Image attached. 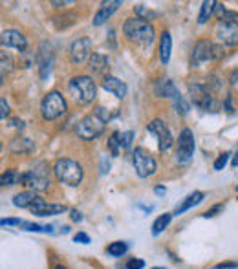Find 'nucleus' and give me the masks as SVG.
Returning <instances> with one entry per match:
<instances>
[{"instance_id": "nucleus-1", "label": "nucleus", "mask_w": 238, "mask_h": 269, "mask_svg": "<svg viewBox=\"0 0 238 269\" xmlns=\"http://www.w3.org/2000/svg\"><path fill=\"white\" fill-rule=\"evenodd\" d=\"M123 33L128 41L136 42V44L143 46V48L152 46V42H154V39H156L154 26L141 17L128 18L127 22L123 24Z\"/></svg>"}, {"instance_id": "nucleus-2", "label": "nucleus", "mask_w": 238, "mask_h": 269, "mask_svg": "<svg viewBox=\"0 0 238 269\" xmlns=\"http://www.w3.org/2000/svg\"><path fill=\"white\" fill-rule=\"evenodd\" d=\"M20 185L33 192H42L50 187V169L46 161H37L32 169L20 174Z\"/></svg>"}, {"instance_id": "nucleus-3", "label": "nucleus", "mask_w": 238, "mask_h": 269, "mask_svg": "<svg viewBox=\"0 0 238 269\" xmlns=\"http://www.w3.org/2000/svg\"><path fill=\"white\" fill-rule=\"evenodd\" d=\"M68 92L73 97L75 103L79 105H88L97 97V86L96 82L92 81L88 75H81V77H73L68 82Z\"/></svg>"}, {"instance_id": "nucleus-4", "label": "nucleus", "mask_w": 238, "mask_h": 269, "mask_svg": "<svg viewBox=\"0 0 238 269\" xmlns=\"http://www.w3.org/2000/svg\"><path fill=\"white\" fill-rule=\"evenodd\" d=\"M53 172H55V178L59 180L61 183L70 185V187H77L79 183L82 182V167L77 161L68 160V158H63V160L55 161Z\"/></svg>"}, {"instance_id": "nucleus-5", "label": "nucleus", "mask_w": 238, "mask_h": 269, "mask_svg": "<svg viewBox=\"0 0 238 269\" xmlns=\"http://www.w3.org/2000/svg\"><path fill=\"white\" fill-rule=\"evenodd\" d=\"M66 101H64L63 94H59L57 90L53 92H48L42 99V105H41V114L46 121H53V119L61 117V115L66 114Z\"/></svg>"}, {"instance_id": "nucleus-6", "label": "nucleus", "mask_w": 238, "mask_h": 269, "mask_svg": "<svg viewBox=\"0 0 238 269\" xmlns=\"http://www.w3.org/2000/svg\"><path fill=\"white\" fill-rule=\"evenodd\" d=\"M105 125H106L105 119L94 112V114H90V115H84V117L79 121L77 127H75V132H77V136L81 137V139H84V141H92V139H96V137H99L101 134H103Z\"/></svg>"}, {"instance_id": "nucleus-7", "label": "nucleus", "mask_w": 238, "mask_h": 269, "mask_svg": "<svg viewBox=\"0 0 238 269\" xmlns=\"http://www.w3.org/2000/svg\"><path fill=\"white\" fill-rule=\"evenodd\" d=\"M222 57H224L222 46L211 41H200L192 50V66H200L207 61H220Z\"/></svg>"}, {"instance_id": "nucleus-8", "label": "nucleus", "mask_w": 238, "mask_h": 269, "mask_svg": "<svg viewBox=\"0 0 238 269\" xmlns=\"http://www.w3.org/2000/svg\"><path fill=\"white\" fill-rule=\"evenodd\" d=\"M132 160H134V167H136V172L139 178H148L156 172L158 165H156V160L152 158L145 148H136L132 152Z\"/></svg>"}, {"instance_id": "nucleus-9", "label": "nucleus", "mask_w": 238, "mask_h": 269, "mask_svg": "<svg viewBox=\"0 0 238 269\" xmlns=\"http://www.w3.org/2000/svg\"><path fill=\"white\" fill-rule=\"evenodd\" d=\"M194 148H196V145H194V136H192V132L189 128H183L182 134H180V137H178L176 161H178L180 165L191 163L192 156H194Z\"/></svg>"}, {"instance_id": "nucleus-10", "label": "nucleus", "mask_w": 238, "mask_h": 269, "mask_svg": "<svg viewBox=\"0 0 238 269\" xmlns=\"http://www.w3.org/2000/svg\"><path fill=\"white\" fill-rule=\"evenodd\" d=\"M189 96L191 101L203 112H209V110L215 108V99L211 96V92L207 90V86L200 84V82H191L189 84Z\"/></svg>"}, {"instance_id": "nucleus-11", "label": "nucleus", "mask_w": 238, "mask_h": 269, "mask_svg": "<svg viewBox=\"0 0 238 269\" xmlns=\"http://www.w3.org/2000/svg\"><path fill=\"white\" fill-rule=\"evenodd\" d=\"M146 130L152 134V136H156V139H158V146H160L161 152H167L172 146V134H170V128L167 127V125L161 121V119H154V121H151V123L146 125Z\"/></svg>"}, {"instance_id": "nucleus-12", "label": "nucleus", "mask_w": 238, "mask_h": 269, "mask_svg": "<svg viewBox=\"0 0 238 269\" xmlns=\"http://www.w3.org/2000/svg\"><path fill=\"white\" fill-rule=\"evenodd\" d=\"M92 51V41L88 37H79L70 46V59L73 64H81L86 59H90Z\"/></svg>"}, {"instance_id": "nucleus-13", "label": "nucleus", "mask_w": 238, "mask_h": 269, "mask_svg": "<svg viewBox=\"0 0 238 269\" xmlns=\"http://www.w3.org/2000/svg\"><path fill=\"white\" fill-rule=\"evenodd\" d=\"M0 44L6 46V48H15L18 51H24L27 42H26V37L18 32V29H6L0 35Z\"/></svg>"}, {"instance_id": "nucleus-14", "label": "nucleus", "mask_w": 238, "mask_h": 269, "mask_svg": "<svg viewBox=\"0 0 238 269\" xmlns=\"http://www.w3.org/2000/svg\"><path fill=\"white\" fill-rule=\"evenodd\" d=\"M220 42L225 46H236L238 44V24H216L215 29Z\"/></svg>"}, {"instance_id": "nucleus-15", "label": "nucleus", "mask_w": 238, "mask_h": 269, "mask_svg": "<svg viewBox=\"0 0 238 269\" xmlns=\"http://www.w3.org/2000/svg\"><path fill=\"white\" fill-rule=\"evenodd\" d=\"M29 211H32L35 216H53V215L64 213V211H66V205H61V203H48V201L41 200V201H37L35 205L29 207Z\"/></svg>"}, {"instance_id": "nucleus-16", "label": "nucleus", "mask_w": 238, "mask_h": 269, "mask_svg": "<svg viewBox=\"0 0 238 269\" xmlns=\"http://www.w3.org/2000/svg\"><path fill=\"white\" fill-rule=\"evenodd\" d=\"M119 8H121V2H119V0H108V2H103L99 11H97L96 17H94V24H96V26L105 24Z\"/></svg>"}, {"instance_id": "nucleus-17", "label": "nucleus", "mask_w": 238, "mask_h": 269, "mask_svg": "<svg viewBox=\"0 0 238 269\" xmlns=\"http://www.w3.org/2000/svg\"><path fill=\"white\" fill-rule=\"evenodd\" d=\"M103 88H105L106 92H110V94H114L117 99H123L125 96H127V84H125L121 79L117 77H112V75H105L103 77Z\"/></svg>"}, {"instance_id": "nucleus-18", "label": "nucleus", "mask_w": 238, "mask_h": 269, "mask_svg": "<svg viewBox=\"0 0 238 269\" xmlns=\"http://www.w3.org/2000/svg\"><path fill=\"white\" fill-rule=\"evenodd\" d=\"M37 61H39V68H41V77L44 79L50 73L51 64H53V51L50 50L48 44H42L39 53H37Z\"/></svg>"}, {"instance_id": "nucleus-19", "label": "nucleus", "mask_w": 238, "mask_h": 269, "mask_svg": "<svg viewBox=\"0 0 238 269\" xmlns=\"http://www.w3.org/2000/svg\"><path fill=\"white\" fill-rule=\"evenodd\" d=\"M88 68H90L92 73H103L108 72V57L103 53H92L90 59H88Z\"/></svg>"}, {"instance_id": "nucleus-20", "label": "nucleus", "mask_w": 238, "mask_h": 269, "mask_svg": "<svg viewBox=\"0 0 238 269\" xmlns=\"http://www.w3.org/2000/svg\"><path fill=\"white\" fill-rule=\"evenodd\" d=\"M42 198L33 191H26V192H20L17 196L13 198V205L15 207H20V209H29L32 205H35L37 201H41Z\"/></svg>"}, {"instance_id": "nucleus-21", "label": "nucleus", "mask_w": 238, "mask_h": 269, "mask_svg": "<svg viewBox=\"0 0 238 269\" xmlns=\"http://www.w3.org/2000/svg\"><path fill=\"white\" fill-rule=\"evenodd\" d=\"M203 196H205V194H203V192H200V191L191 192V194H189V196L185 198V200H183L182 203H180V205L176 207V209H174V215H178V216H180V215H183L185 211L192 209L194 205L201 203V201H203Z\"/></svg>"}, {"instance_id": "nucleus-22", "label": "nucleus", "mask_w": 238, "mask_h": 269, "mask_svg": "<svg viewBox=\"0 0 238 269\" xmlns=\"http://www.w3.org/2000/svg\"><path fill=\"white\" fill-rule=\"evenodd\" d=\"M158 96L167 97V99H170L174 103L176 99L182 97V94H180V90L176 88V84H174L170 79H163V81L158 84Z\"/></svg>"}, {"instance_id": "nucleus-23", "label": "nucleus", "mask_w": 238, "mask_h": 269, "mask_svg": "<svg viewBox=\"0 0 238 269\" xmlns=\"http://www.w3.org/2000/svg\"><path fill=\"white\" fill-rule=\"evenodd\" d=\"M170 51H172V37L169 32H163L160 39V59L163 64L170 61Z\"/></svg>"}, {"instance_id": "nucleus-24", "label": "nucleus", "mask_w": 238, "mask_h": 269, "mask_svg": "<svg viewBox=\"0 0 238 269\" xmlns=\"http://www.w3.org/2000/svg\"><path fill=\"white\" fill-rule=\"evenodd\" d=\"M13 66H15L13 57H11L8 51H0V86L4 84L6 77H8L9 73H11Z\"/></svg>"}, {"instance_id": "nucleus-25", "label": "nucleus", "mask_w": 238, "mask_h": 269, "mask_svg": "<svg viewBox=\"0 0 238 269\" xmlns=\"http://www.w3.org/2000/svg\"><path fill=\"white\" fill-rule=\"evenodd\" d=\"M216 13H218V22L220 24H238V13L236 11H229L225 6L216 4Z\"/></svg>"}, {"instance_id": "nucleus-26", "label": "nucleus", "mask_w": 238, "mask_h": 269, "mask_svg": "<svg viewBox=\"0 0 238 269\" xmlns=\"http://www.w3.org/2000/svg\"><path fill=\"white\" fill-rule=\"evenodd\" d=\"M33 148V143L27 139V137H17V139H13L11 141V145H9V151L13 152V154H26V152H29Z\"/></svg>"}, {"instance_id": "nucleus-27", "label": "nucleus", "mask_w": 238, "mask_h": 269, "mask_svg": "<svg viewBox=\"0 0 238 269\" xmlns=\"http://www.w3.org/2000/svg\"><path fill=\"white\" fill-rule=\"evenodd\" d=\"M215 9H216V2H215V0H205V2L201 4L200 17H198V22H200V24H205L207 20H209V18L213 17Z\"/></svg>"}, {"instance_id": "nucleus-28", "label": "nucleus", "mask_w": 238, "mask_h": 269, "mask_svg": "<svg viewBox=\"0 0 238 269\" xmlns=\"http://www.w3.org/2000/svg\"><path fill=\"white\" fill-rule=\"evenodd\" d=\"M20 183V174L17 170H6L4 174H0V189L2 187H11Z\"/></svg>"}, {"instance_id": "nucleus-29", "label": "nucleus", "mask_w": 238, "mask_h": 269, "mask_svg": "<svg viewBox=\"0 0 238 269\" xmlns=\"http://www.w3.org/2000/svg\"><path fill=\"white\" fill-rule=\"evenodd\" d=\"M170 220H172V215H169V213H165V215L158 216V218L154 220V224H152V234H154V236H158L160 233H163L165 227L170 224Z\"/></svg>"}, {"instance_id": "nucleus-30", "label": "nucleus", "mask_w": 238, "mask_h": 269, "mask_svg": "<svg viewBox=\"0 0 238 269\" xmlns=\"http://www.w3.org/2000/svg\"><path fill=\"white\" fill-rule=\"evenodd\" d=\"M128 251V246L125 242H112L108 247H106V253H108L110 256H123L125 253Z\"/></svg>"}, {"instance_id": "nucleus-31", "label": "nucleus", "mask_w": 238, "mask_h": 269, "mask_svg": "<svg viewBox=\"0 0 238 269\" xmlns=\"http://www.w3.org/2000/svg\"><path fill=\"white\" fill-rule=\"evenodd\" d=\"M26 231H35V233H53V225H37L29 224V222H24V227Z\"/></svg>"}, {"instance_id": "nucleus-32", "label": "nucleus", "mask_w": 238, "mask_h": 269, "mask_svg": "<svg viewBox=\"0 0 238 269\" xmlns=\"http://www.w3.org/2000/svg\"><path fill=\"white\" fill-rule=\"evenodd\" d=\"M132 139H134L132 130L119 134V146H121V148H130V145H132Z\"/></svg>"}, {"instance_id": "nucleus-33", "label": "nucleus", "mask_w": 238, "mask_h": 269, "mask_svg": "<svg viewBox=\"0 0 238 269\" xmlns=\"http://www.w3.org/2000/svg\"><path fill=\"white\" fill-rule=\"evenodd\" d=\"M174 105V108H176V112H178V114H182V115H185L189 112V105H187V101L183 99V96L180 97V99H176L172 103Z\"/></svg>"}, {"instance_id": "nucleus-34", "label": "nucleus", "mask_w": 238, "mask_h": 269, "mask_svg": "<svg viewBox=\"0 0 238 269\" xmlns=\"http://www.w3.org/2000/svg\"><path fill=\"white\" fill-rule=\"evenodd\" d=\"M229 152H222V154L216 158V161H215V170H222V169H225V165H227V161H229Z\"/></svg>"}, {"instance_id": "nucleus-35", "label": "nucleus", "mask_w": 238, "mask_h": 269, "mask_svg": "<svg viewBox=\"0 0 238 269\" xmlns=\"http://www.w3.org/2000/svg\"><path fill=\"white\" fill-rule=\"evenodd\" d=\"M108 145H110V151H112V154L114 156H117L119 154V132H114L112 134V137H110V141H108Z\"/></svg>"}, {"instance_id": "nucleus-36", "label": "nucleus", "mask_w": 238, "mask_h": 269, "mask_svg": "<svg viewBox=\"0 0 238 269\" xmlns=\"http://www.w3.org/2000/svg\"><path fill=\"white\" fill-rule=\"evenodd\" d=\"M143 267H145V262L139 260V258H130L125 264V269H143Z\"/></svg>"}, {"instance_id": "nucleus-37", "label": "nucleus", "mask_w": 238, "mask_h": 269, "mask_svg": "<svg viewBox=\"0 0 238 269\" xmlns=\"http://www.w3.org/2000/svg\"><path fill=\"white\" fill-rule=\"evenodd\" d=\"M0 225H4V227H8V225H24V220L20 218H0Z\"/></svg>"}, {"instance_id": "nucleus-38", "label": "nucleus", "mask_w": 238, "mask_h": 269, "mask_svg": "<svg viewBox=\"0 0 238 269\" xmlns=\"http://www.w3.org/2000/svg\"><path fill=\"white\" fill-rule=\"evenodd\" d=\"M134 11H136L137 15H141V18H145L146 20V17H156L152 11H148V9H145V6H141V4H137L136 8H134Z\"/></svg>"}, {"instance_id": "nucleus-39", "label": "nucleus", "mask_w": 238, "mask_h": 269, "mask_svg": "<svg viewBox=\"0 0 238 269\" xmlns=\"http://www.w3.org/2000/svg\"><path fill=\"white\" fill-rule=\"evenodd\" d=\"M9 105H8V101L6 99H0V119H6L9 115Z\"/></svg>"}, {"instance_id": "nucleus-40", "label": "nucleus", "mask_w": 238, "mask_h": 269, "mask_svg": "<svg viewBox=\"0 0 238 269\" xmlns=\"http://www.w3.org/2000/svg\"><path fill=\"white\" fill-rule=\"evenodd\" d=\"M73 240L79 244H90V236H88L86 233H77L75 236H73Z\"/></svg>"}, {"instance_id": "nucleus-41", "label": "nucleus", "mask_w": 238, "mask_h": 269, "mask_svg": "<svg viewBox=\"0 0 238 269\" xmlns=\"http://www.w3.org/2000/svg\"><path fill=\"white\" fill-rule=\"evenodd\" d=\"M222 209H224V205H222V203H218V205H215L211 211H207V213H205V215H203V216H205V218H211V216H216V215H218V211H222Z\"/></svg>"}, {"instance_id": "nucleus-42", "label": "nucleus", "mask_w": 238, "mask_h": 269, "mask_svg": "<svg viewBox=\"0 0 238 269\" xmlns=\"http://www.w3.org/2000/svg\"><path fill=\"white\" fill-rule=\"evenodd\" d=\"M234 267H238V264L236 262H224V264H218L215 269H234Z\"/></svg>"}, {"instance_id": "nucleus-43", "label": "nucleus", "mask_w": 238, "mask_h": 269, "mask_svg": "<svg viewBox=\"0 0 238 269\" xmlns=\"http://www.w3.org/2000/svg\"><path fill=\"white\" fill-rule=\"evenodd\" d=\"M225 110H227V114H233V112H234L233 103H231V96L225 97Z\"/></svg>"}, {"instance_id": "nucleus-44", "label": "nucleus", "mask_w": 238, "mask_h": 269, "mask_svg": "<svg viewBox=\"0 0 238 269\" xmlns=\"http://www.w3.org/2000/svg\"><path fill=\"white\" fill-rule=\"evenodd\" d=\"M231 84H233L234 88H238V70H234V72L231 73Z\"/></svg>"}, {"instance_id": "nucleus-45", "label": "nucleus", "mask_w": 238, "mask_h": 269, "mask_svg": "<svg viewBox=\"0 0 238 269\" xmlns=\"http://www.w3.org/2000/svg\"><path fill=\"white\" fill-rule=\"evenodd\" d=\"M72 220H73V222H81V220H82V215L79 213L77 209L72 211Z\"/></svg>"}, {"instance_id": "nucleus-46", "label": "nucleus", "mask_w": 238, "mask_h": 269, "mask_svg": "<svg viewBox=\"0 0 238 269\" xmlns=\"http://www.w3.org/2000/svg\"><path fill=\"white\" fill-rule=\"evenodd\" d=\"M156 194H158V196H161V194H165V189H163V187H156Z\"/></svg>"}, {"instance_id": "nucleus-47", "label": "nucleus", "mask_w": 238, "mask_h": 269, "mask_svg": "<svg viewBox=\"0 0 238 269\" xmlns=\"http://www.w3.org/2000/svg\"><path fill=\"white\" fill-rule=\"evenodd\" d=\"M231 165H233V167H238V152H236V154H234V158H233V163H231Z\"/></svg>"}, {"instance_id": "nucleus-48", "label": "nucleus", "mask_w": 238, "mask_h": 269, "mask_svg": "<svg viewBox=\"0 0 238 269\" xmlns=\"http://www.w3.org/2000/svg\"><path fill=\"white\" fill-rule=\"evenodd\" d=\"M55 269H66V267H64V265H57Z\"/></svg>"}, {"instance_id": "nucleus-49", "label": "nucleus", "mask_w": 238, "mask_h": 269, "mask_svg": "<svg viewBox=\"0 0 238 269\" xmlns=\"http://www.w3.org/2000/svg\"><path fill=\"white\" fill-rule=\"evenodd\" d=\"M236 192H238V185H236Z\"/></svg>"}, {"instance_id": "nucleus-50", "label": "nucleus", "mask_w": 238, "mask_h": 269, "mask_svg": "<svg viewBox=\"0 0 238 269\" xmlns=\"http://www.w3.org/2000/svg\"><path fill=\"white\" fill-rule=\"evenodd\" d=\"M154 269H161V267H154Z\"/></svg>"}]
</instances>
